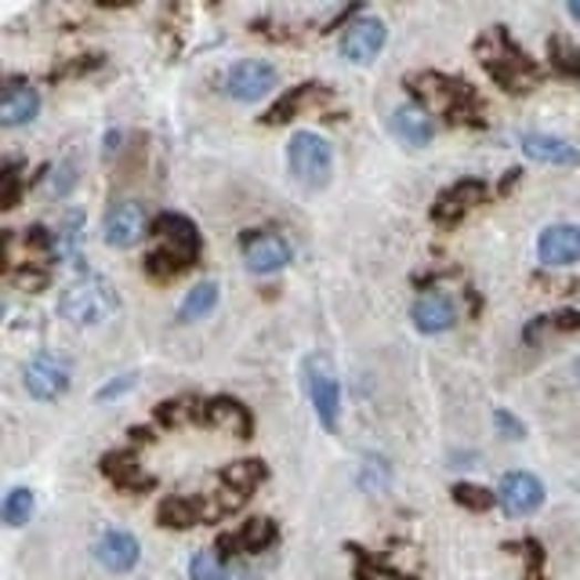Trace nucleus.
Listing matches in <instances>:
<instances>
[{"label": "nucleus", "instance_id": "1", "mask_svg": "<svg viewBox=\"0 0 580 580\" xmlns=\"http://www.w3.org/2000/svg\"><path fill=\"white\" fill-rule=\"evenodd\" d=\"M156 247L145 258V272L156 280H170V276L186 272L200 258V232L186 215H160L153 221Z\"/></svg>", "mask_w": 580, "mask_h": 580}, {"label": "nucleus", "instance_id": "2", "mask_svg": "<svg viewBox=\"0 0 580 580\" xmlns=\"http://www.w3.org/2000/svg\"><path fill=\"white\" fill-rule=\"evenodd\" d=\"M476 55L483 62V70L490 73L508 95H522V91H530L540 81V70L534 65V59H526V51L511 44V37L505 30H490L486 37H479Z\"/></svg>", "mask_w": 580, "mask_h": 580}, {"label": "nucleus", "instance_id": "3", "mask_svg": "<svg viewBox=\"0 0 580 580\" xmlns=\"http://www.w3.org/2000/svg\"><path fill=\"white\" fill-rule=\"evenodd\" d=\"M287 167L305 189H323L334 175V149L315 131H298L287 142Z\"/></svg>", "mask_w": 580, "mask_h": 580}, {"label": "nucleus", "instance_id": "4", "mask_svg": "<svg viewBox=\"0 0 580 580\" xmlns=\"http://www.w3.org/2000/svg\"><path fill=\"white\" fill-rule=\"evenodd\" d=\"M116 309V298L110 283L102 276H81L59 294V312L76 327H95L102 320H110Z\"/></svg>", "mask_w": 580, "mask_h": 580}, {"label": "nucleus", "instance_id": "5", "mask_svg": "<svg viewBox=\"0 0 580 580\" xmlns=\"http://www.w3.org/2000/svg\"><path fill=\"white\" fill-rule=\"evenodd\" d=\"M414 95L428 105V110L450 116L454 124L468 121L472 116V87L454 81V76H443V73H417L414 81Z\"/></svg>", "mask_w": 580, "mask_h": 580}, {"label": "nucleus", "instance_id": "6", "mask_svg": "<svg viewBox=\"0 0 580 580\" xmlns=\"http://www.w3.org/2000/svg\"><path fill=\"white\" fill-rule=\"evenodd\" d=\"M305 377H309V395H312L315 417H320V425L327 432H334L338 417H341V385H338L331 360H327V355H309Z\"/></svg>", "mask_w": 580, "mask_h": 580}, {"label": "nucleus", "instance_id": "7", "mask_svg": "<svg viewBox=\"0 0 580 580\" xmlns=\"http://www.w3.org/2000/svg\"><path fill=\"white\" fill-rule=\"evenodd\" d=\"M276 84H280V73L272 62L261 59H244L226 73V91L236 102H261Z\"/></svg>", "mask_w": 580, "mask_h": 580}, {"label": "nucleus", "instance_id": "8", "mask_svg": "<svg viewBox=\"0 0 580 580\" xmlns=\"http://www.w3.org/2000/svg\"><path fill=\"white\" fill-rule=\"evenodd\" d=\"M22 381H25V392H30L33 400L55 403L59 395L70 392V366H65L62 360H55V355L41 352L22 366Z\"/></svg>", "mask_w": 580, "mask_h": 580}, {"label": "nucleus", "instance_id": "9", "mask_svg": "<svg viewBox=\"0 0 580 580\" xmlns=\"http://www.w3.org/2000/svg\"><path fill=\"white\" fill-rule=\"evenodd\" d=\"M497 505L505 508V516L511 519L534 516V511L545 505V483H540L534 472H508L497 486Z\"/></svg>", "mask_w": 580, "mask_h": 580}, {"label": "nucleus", "instance_id": "10", "mask_svg": "<svg viewBox=\"0 0 580 580\" xmlns=\"http://www.w3.org/2000/svg\"><path fill=\"white\" fill-rule=\"evenodd\" d=\"M389 44V25L374 19V15H363L345 25V33H341V55L355 65H366L381 55V48Z\"/></svg>", "mask_w": 580, "mask_h": 580}, {"label": "nucleus", "instance_id": "11", "mask_svg": "<svg viewBox=\"0 0 580 580\" xmlns=\"http://www.w3.org/2000/svg\"><path fill=\"white\" fill-rule=\"evenodd\" d=\"M105 244L116 247V250H127V247H138L149 232V215L138 200H124L116 204L110 215H105Z\"/></svg>", "mask_w": 580, "mask_h": 580}, {"label": "nucleus", "instance_id": "12", "mask_svg": "<svg viewBox=\"0 0 580 580\" xmlns=\"http://www.w3.org/2000/svg\"><path fill=\"white\" fill-rule=\"evenodd\" d=\"M290 258H294V250L283 240L280 232H250L244 236V261L250 272L258 276H272L290 266Z\"/></svg>", "mask_w": 580, "mask_h": 580}, {"label": "nucleus", "instance_id": "13", "mask_svg": "<svg viewBox=\"0 0 580 580\" xmlns=\"http://www.w3.org/2000/svg\"><path fill=\"white\" fill-rule=\"evenodd\" d=\"M537 258L551 269L580 261V226H573V221L548 226L545 232L537 236Z\"/></svg>", "mask_w": 580, "mask_h": 580}, {"label": "nucleus", "instance_id": "14", "mask_svg": "<svg viewBox=\"0 0 580 580\" xmlns=\"http://www.w3.org/2000/svg\"><path fill=\"white\" fill-rule=\"evenodd\" d=\"M95 559L110 573H131L142 559V545L127 530H110L102 534V540L95 545Z\"/></svg>", "mask_w": 580, "mask_h": 580}, {"label": "nucleus", "instance_id": "15", "mask_svg": "<svg viewBox=\"0 0 580 580\" xmlns=\"http://www.w3.org/2000/svg\"><path fill=\"white\" fill-rule=\"evenodd\" d=\"M414 327L421 334H446L457 323V305L439 290H428L414 301Z\"/></svg>", "mask_w": 580, "mask_h": 580}, {"label": "nucleus", "instance_id": "16", "mask_svg": "<svg viewBox=\"0 0 580 580\" xmlns=\"http://www.w3.org/2000/svg\"><path fill=\"white\" fill-rule=\"evenodd\" d=\"M327 99H331V87H327V84H298V87H290L287 95L266 113V124H287V121H294V116H301V113L320 110Z\"/></svg>", "mask_w": 580, "mask_h": 580}, {"label": "nucleus", "instance_id": "17", "mask_svg": "<svg viewBox=\"0 0 580 580\" xmlns=\"http://www.w3.org/2000/svg\"><path fill=\"white\" fill-rule=\"evenodd\" d=\"M519 145H522V153L537 164H551V167H577L580 164V149L559 135H540V131H530V135L519 138Z\"/></svg>", "mask_w": 580, "mask_h": 580}, {"label": "nucleus", "instance_id": "18", "mask_svg": "<svg viewBox=\"0 0 580 580\" xmlns=\"http://www.w3.org/2000/svg\"><path fill=\"white\" fill-rule=\"evenodd\" d=\"M483 196H486V186H483L479 178L457 182V186L439 193V200H435V207H432V218L435 221H457V218H465L472 207L483 204Z\"/></svg>", "mask_w": 580, "mask_h": 580}, {"label": "nucleus", "instance_id": "19", "mask_svg": "<svg viewBox=\"0 0 580 580\" xmlns=\"http://www.w3.org/2000/svg\"><path fill=\"white\" fill-rule=\"evenodd\" d=\"M41 113V95L30 84H8L4 99H0V124L4 127H22L37 121Z\"/></svg>", "mask_w": 580, "mask_h": 580}, {"label": "nucleus", "instance_id": "20", "mask_svg": "<svg viewBox=\"0 0 580 580\" xmlns=\"http://www.w3.org/2000/svg\"><path fill=\"white\" fill-rule=\"evenodd\" d=\"M392 131H395V138H400V142L421 149V145L432 142L435 124H432L428 110H421V105H400V110L392 113Z\"/></svg>", "mask_w": 580, "mask_h": 580}, {"label": "nucleus", "instance_id": "21", "mask_svg": "<svg viewBox=\"0 0 580 580\" xmlns=\"http://www.w3.org/2000/svg\"><path fill=\"white\" fill-rule=\"evenodd\" d=\"M102 472H105V479L116 483V486H121V490H127V494H142V490H149V486H153V479L142 472L138 457L127 454V450H121V454H105Z\"/></svg>", "mask_w": 580, "mask_h": 580}, {"label": "nucleus", "instance_id": "22", "mask_svg": "<svg viewBox=\"0 0 580 580\" xmlns=\"http://www.w3.org/2000/svg\"><path fill=\"white\" fill-rule=\"evenodd\" d=\"M200 421H204V425H210V428L240 435V439H247V435H250V414H247V406L236 403V400H210V403H204Z\"/></svg>", "mask_w": 580, "mask_h": 580}, {"label": "nucleus", "instance_id": "23", "mask_svg": "<svg viewBox=\"0 0 580 580\" xmlns=\"http://www.w3.org/2000/svg\"><path fill=\"white\" fill-rule=\"evenodd\" d=\"M266 476H269V468L261 465V460H255V457H250V460H232V465L221 468V483H226L232 494H244V497H250L255 486L266 483Z\"/></svg>", "mask_w": 580, "mask_h": 580}, {"label": "nucleus", "instance_id": "24", "mask_svg": "<svg viewBox=\"0 0 580 580\" xmlns=\"http://www.w3.org/2000/svg\"><path fill=\"white\" fill-rule=\"evenodd\" d=\"M160 522L170 526V530H186V526L196 522H207V511H204V500L200 497H167L160 505Z\"/></svg>", "mask_w": 580, "mask_h": 580}, {"label": "nucleus", "instance_id": "25", "mask_svg": "<svg viewBox=\"0 0 580 580\" xmlns=\"http://www.w3.org/2000/svg\"><path fill=\"white\" fill-rule=\"evenodd\" d=\"M218 305V283L215 280H204V283H196L186 298H182V305H178V320L182 323H196V320H204V315H210Z\"/></svg>", "mask_w": 580, "mask_h": 580}, {"label": "nucleus", "instance_id": "26", "mask_svg": "<svg viewBox=\"0 0 580 580\" xmlns=\"http://www.w3.org/2000/svg\"><path fill=\"white\" fill-rule=\"evenodd\" d=\"M81 236H84V215L81 210H70V215L59 221V229L51 232V240H55V258L62 261L81 258Z\"/></svg>", "mask_w": 580, "mask_h": 580}, {"label": "nucleus", "instance_id": "27", "mask_svg": "<svg viewBox=\"0 0 580 580\" xmlns=\"http://www.w3.org/2000/svg\"><path fill=\"white\" fill-rule=\"evenodd\" d=\"M276 540V526L269 519H250L240 534L221 537V548H244V551H266Z\"/></svg>", "mask_w": 580, "mask_h": 580}, {"label": "nucleus", "instance_id": "28", "mask_svg": "<svg viewBox=\"0 0 580 580\" xmlns=\"http://www.w3.org/2000/svg\"><path fill=\"white\" fill-rule=\"evenodd\" d=\"M33 508H37L33 490H25V486H15V490H8L4 505H0V516H4V522L11 526V530H19V526L30 522Z\"/></svg>", "mask_w": 580, "mask_h": 580}, {"label": "nucleus", "instance_id": "29", "mask_svg": "<svg viewBox=\"0 0 580 580\" xmlns=\"http://www.w3.org/2000/svg\"><path fill=\"white\" fill-rule=\"evenodd\" d=\"M189 577H193V580H229L226 559H221L215 548L196 551L193 562H189Z\"/></svg>", "mask_w": 580, "mask_h": 580}, {"label": "nucleus", "instance_id": "30", "mask_svg": "<svg viewBox=\"0 0 580 580\" xmlns=\"http://www.w3.org/2000/svg\"><path fill=\"white\" fill-rule=\"evenodd\" d=\"M454 500L460 508H468V511H486V508H494L497 494H490L486 486H476V483H457L454 486Z\"/></svg>", "mask_w": 580, "mask_h": 580}, {"label": "nucleus", "instance_id": "31", "mask_svg": "<svg viewBox=\"0 0 580 580\" xmlns=\"http://www.w3.org/2000/svg\"><path fill=\"white\" fill-rule=\"evenodd\" d=\"M548 51H551V62H556V70L570 73V76H580V55H577L570 44H566V41H551Z\"/></svg>", "mask_w": 580, "mask_h": 580}, {"label": "nucleus", "instance_id": "32", "mask_svg": "<svg viewBox=\"0 0 580 580\" xmlns=\"http://www.w3.org/2000/svg\"><path fill=\"white\" fill-rule=\"evenodd\" d=\"M189 414H196V417H200L204 414V406H189V400H170V403H164L160 406V421H164V425H182V421H186Z\"/></svg>", "mask_w": 580, "mask_h": 580}, {"label": "nucleus", "instance_id": "33", "mask_svg": "<svg viewBox=\"0 0 580 580\" xmlns=\"http://www.w3.org/2000/svg\"><path fill=\"white\" fill-rule=\"evenodd\" d=\"M355 577L360 580H406L403 573H395V570H389V566H381L366 556H360V570H355Z\"/></svg>", "mask_w": 580, "mask_h": 580}, {"label": "nucleus", "instance_id": "34", "mask_svg": "<svg viewBox=\"0 0 580 580\" xmlns=\"http://www.w3.org/2000/svg\"><path fill=\"white\" fill-rule=\"evenodd\" d=\"M494 425L500 428V435H505V439H526V425L519 417H511L505 406H497L494 411Z\"/></svg>", "mask_w": 580, "mask_h": 580}, {"label": "nucleus", "instance_id": "35", "mask_svg": "<svg viewBox=\"0 0 580 580\" xmlns=\"http://www.w3.org/2000/svg\"><path fill=\"white\" fill-rule=\"evenodd\" d=\"M73 186H76V164L65 160V164H59L55 178H51V193H55V196H70Z\"/></svg>", "mask_w": 580, "mask_h": 580}, {"label": "nucleus", "instance_id": "36", "mask_svg": "<svg viewBox=\"0 0 580 580\" xmlns=\"http://www.w3.org/2000/svg\"><path fill=\"white\" fill-rule=\"evenodd\" d=\"M19 186H22L19 164H8V167H4V196H0V204H4V207H15V204H19Z\"/></svg>", "mask_w": 580, "mask_h": 580}, {"label": "nucleus", "instance_id": "37", "mask_svg": "<svg viewBox=\"0 0 580 580\" xmlns=\"http://www.w3.org/2000/svg\"><path fill=\"white\" fill-rule=\"evenodd\" d=\"M127 389H135V374H127L124 381H110V385L99 392V400H113V395H124Z\"/></svg>", "mask_w": 580, "mask_h": 580}, {"label": "nucleus", "instance_id": "38", "mask_svg": "<svg viewBox=\"0 0 580 580\" xmlns=\"http://www.w3.org/2000/svg\"><path fill=\"white\" fill-rule=\"evenodd\" d=\"M570 15H573V19L580 22V0H573V4H570Z\"/></svg>", "mask_w": 580, "mask_h": 580}, {"label": "nucleus", "instance_id": "39", "mask_svg": "<svg viewBox=\"0 0 580 580\" xmlns=\"http://www.w3.org/2000/svg\"><path fill=\"white\" fill-rule=\"evenodd\" d=\"M573 371H577V381H580V360L573 363Z\"/></svg>", "mask_w": 580, "mask_h": 580}]
</instances>
